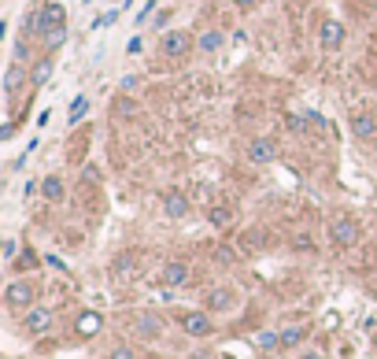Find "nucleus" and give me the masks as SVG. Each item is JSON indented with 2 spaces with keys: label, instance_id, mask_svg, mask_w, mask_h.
I'll return each instance as SVG.
<instances>
[{
  "label": "nucleus",
  "instance_id": "obj_25",
  "mask_svg": "<svg viewBox=\"0 0 377 359\" xmlns=\"http://www.w3.org/2000/svg\"><path fill=\"white\" fill-rule=\"evenodd\" d=\"M233 4H237V8H241V12H252V8H255V4H259V0H233Z\"/></svg>",
  "mask_w": 377,
  "mask_h": 359
},
{
  "label": "nucleus",
  "instance_id": "obj_24",
  "mask_svg": "<svg viewBox=\"0 0 377 359\" xmlns=\"http://www.w3.org/2000/svg\"><path fill=\"white\" fill-rule=\"evenodd\" d=\"M15 252H19V245H15V241H4V260H8V263L15 260Z\"/></svg>",
  "mask_w": 377,
  "mask_h": 359
},
{
  "label": "nucleus",
  "instance_id": "obj_21",
  "mask_svg": "<svg viewBox=\"0 0 377 359\" xmlns=\"http://www.w3.org/2000/svg\"><path fill=\"white\" fill-rule=\"evenodd\" d=\"M15 271H34V267H38V252H30V248H26V252L19 256V263H12Z\"/></svg>",
  "mask_w": 377,
  "mask_h": 359
},
{
  "label": "nucleus",
  "instance_id": "obj_4",
  "mask_svg": "<svg viewBox=\"0 0 377 359\" xmlns=\"http://www.w3.org/2000/svg\"><path fill=\"white\" fill-rule=\"evenodd\" d=\"M4 300H8V308L30 311L34 300H38V285H34V282H12V285L4 289Z\"/></svg>",
  "mask_w": 377,
  "mask_h": 359
},
{
  "label": "nucleus",
  "instance_id": "obj_9",
  "mask_svg": "<svg viewBox=\"0 0 377 359\" xmlns=\"http://www.w3.org/2000/svg\"><path fill=\"white\" fill-rule=\"evenodd\" d=\"M163 215L167 219H185L189 215V197L181 189H167L163 193Z\"/></svg>",
  "mask_w": 377,
  "mask_h": 359
},
{
  "label": "nucleus",
  "instance_id": "obj_16",
  "mask_svg": "<svg viewBox=\"0 0 377 359\" xmlns=\"http://www.w3.org/2000/svg\"><path fill=\"white\" fill-rule=\"evenodd\" d=\"M303 337H307V326H285L281 330V348H296V345H303Z\"/></svg>",
  "mask_w": 377,
  "mask_h": 359
},
{
  "label": "nucleus",
  "instance_id": "obj_14",
  "mask_svg": "<svg viewBox=\"0 0 377 359\" xmlns=\"http://www.w3.org/2000/svg\"><path fill=\"white\" fill-rule=\"evenodd\" d=\"M41 197L49 200V204H60V200L67 197V186H63V178H60V174H49V178L41 182Z\"/></svg>",
  "mask_w": 377,
  "mask_h": 359
},
{
  "label": "nucleus",
  "instance_id": "obj_23",
  "mask_svg": "<svg viewBox=\"0 0 377 359\" xmlns=\"http://www.w3.org/2000/svg\"><path fill=\"white\" fill-rule=\"evenodd\" d=\"M112 359H133V352H130L126 345H115V348H112Z\"/></svg>",
  "mask_w": 377,
  "mask_h": 359
},
{
  "label": "nucleus",
  "instance_id": "obj_8",
  "mask_svg": "<svg viewBox=\"0 0 377 359\" xmlns=\"http://www.w3.org/2000/svg\"><path fill=\"white\" fill-rule=\"evenodd\" d=\"M133 334L144 337V341H159V334H163V319L152 315V311H141V315L133 319Z\"/></svg>",
  "mask_w": 377,
  "mask_h": 359
},
{
  "label": "nucleus",
  "instance_id": "obj_19",
  "mask_svg": "<svg viewBox=\"0 0 377 359\" xmlns=\"http://www.w3.org/2000/svg\"><path fill=\"white\" fill-rule=\"evenodd\" d=\"M86 112H89V97L81 93V97L75 100V104H70V115H67V123H81V115H86Z\"/></svg>",
  "mask_w": 377,
  "mask_h": 359
},
{
  "label": "nucleus",
  "instance_id": "obj_11",
  "mask_svg": "<svg viewBox=\"0 0 377 359\" xmlns=\"http://www.w3.org/2000/svg\"><path fill=\"white\" fill-rule=\"evenodd\" d=\"M352 137L355 141H377V119L374 115H352Z\"/></svg>",
  "mask_w": 377,
  "mask_h": 359
},
{
  "label": "nucleus",
  "instance_id": "obj_12",
  "mask_svg": "<svg viewBox=\"0 0 377 359\" xmlns=\"http://www.w3.org/2000/svg\"><path fill=\"white\" fill-rule=\"evenodd\" d=\"M159 278H163V285H170V289H174V285H185L189 282V263L185 260H170L167 267H163Z\"/></svg>",
  "mask_w": 377,
  "mask_h": 359
},
{
  "label": "nucleus",
  "instance_id": "obj_13",
  "mask_svg": "<svg viewBox=\"0 0 377 359\" xmlns=\"http://www.w3.org/2000/svg\"><path fill=\"white\" fill-rule=\"evenodd\" d=\"M75 330L81 337H96L100 330H104V315H100V311H81L78 322H75Z\"/></svg>",
  "mask_w": 377,
  "mask_h": 359
},
{
  "label": "nucleus",
  "instance_id": "obj_3",
  "mask_svg": "<svg viewBox=\"0 0 377 359\" xmlns=\"http://www.w3.org/2000/svg\"><path fill=\"white\" fill-rule=\"evenodd\" d=\"M359 234H363V230H359V223L352 215H337L333 223H329V241L337 248H352L359 241Z\"/></svg>",
  "mask_w": 377,
  "mask_h": 359
},
{
  "label": "nucleus",
  "instance_id": "obj_17",
  "mask_svg": "<svg viewBox=\"0 0 377 359\" xmlns=\"http://www.w3.org/2000/svg\"><path fill=\"white\" fill-rule=\"evenodd\" d=\"M255 345H259L263 352H274V348H281V334L278 330H263V334L255 337Z\"/></svg>",
  "mask_w": 377,
  "mask_h": 359
},
{
  "label": "nucleus",
  "instance_id": "obj_2",
  "mask_svg": "<svg viewBox=\"0 0 377 359\" xmlns=\"http://www.w3.org/2000/svg\"><path fill=\"white\" fill-rule=\"evenodd\" d=\"M178 326L181 334L189 337H211L215 334V322H211V311L200 308V311H178Z\"/></svg>",
  "mask_w": 377,
  "mask_h": 359
},
{
  "label": "nucleus",
  "instance_id": "obj_22",
  "mask_svg": "<svg viewBox=\"0 0 377 359\" xmlns=\"http://www.w3.org/2000/svg\"><path fill=\"white\" fill-rule=\"evenodd\" d=\"M19 82H23V67H12V71H8V93H15Z\"/></svg>",
  "mask_w": 377,
  "mask_h": 359
},
{
  "label": "nucleus",
  "instance_id": "obj_15",
  "mask_svg": "<svg viewBox=\"0 0 377 359\" xmlns=\"http://www.w3.org/2000/svg\"><path fill=\"white\" fill-rule=\"evenodd\" d=\"M248 160H252V163H270V160H274V141L255 137V141L248 145Z\"/></svg>",
  "mask_w": 377,
  "mask_h": 359
},
{
  "label": "nucleus",
  "instance_id": "obj_6",
  "mask_svg": "<svg viewBox=\"0 0 377 359\" xmlns=\"http://www.w3.org/2000/svg\"><path fill=\"white\" fill-rule=\"evenodd\" d=\"M163 56L167 60H185L189 56V49H192V38H189V30H170V34H163Z\"/></svg>",
  "mask_w": 377,
  "mask_h": 359
},
{
  "label": "nucleus",
  "instance_id": "obj_18",
  "mask_svg": "<svg viewBox=\"0 0 377 359\" xmlns=\"http://www.w3.org/2000/svg\"><path fill=\"white\" fill-rule=\"evenodd\" d=\"M196 45H200V52H218V49H222V34H218V30H207Z\"/></svg>",
  "mask_w": 377,
  "mask_h": 359
},
{
  "label": "nucleus",
  "instance_id": "obj_1",
  "mask_svg": "<svg viewBox=\"0 0 377 359\" xmlns=\"http://www.w3.org/2000/svg\"><path fill=\"white\" fill-rule=\"evenodd\" d=\"M41 38L49 41V45H56V41H63V30H67V8L60 4V0H44L41 4Z\"/></svg>",
  "mask_w": 377,
  "mask_h": 359
},
{
  "label": "nucleus",
  "instance_id": "obj_26",
  "mask_svg": "<svg viewBox=\"0 0 377 359\" xmlns=\"http://www.w3.org/2000/svg\"><path fill=\"white\" fill-rule=\"evenodd\" d=\"M370 293H374V297H377V282H374V289H370Z\"/></svg>",
  "mask_w": 377,
  "mask_h": 359
},
{
  "label": "nucleus",
  "instance_id": "obj_10",
  "mask_svg": "<svg viewBox=\"0 0 377 359\" xmlns=\"http://www.w3.org/2000/svg\"><path fill=\"white\" fill-rule=\"evenodd\" d=\"M318 45L326 52L340 49V45H344V26H340L337 19H326V23H322V30H318Z\"/></svg>",
  "mask_w": 377,
  "mask_h": 359
},
{
  "label": "nucleus",
  "instance_id": "obj_7",
  "mask_svg": "<svg viewBox=\"0 0 377 359\" xmlns=\"http://www.w3.org/2000/svg\"><path fill=\"white\" fill-rule=\"evenodd\" d=\"M204 308L211 315H226V311L237 308V289H229V285H218V289H211L204 297Z\"/></svg>",
  "mask_w": 377,
  "mask_h": 359
},
{
  "label": "nucleus",
  "instance_id": "obj_20",
  "mask_svg": "<svg viewBox=\"0 0 377 359\" xmlns=\"http://www.w3.org/2000/svg\"><path fill=\"white\" fill-rule=\"evenodd\" d=\"M133 274V256H118L115 260V278H130Z\"/></svg>",
  "mask_w": 377,
  "mask_h": 359
},
{
  "label": "nucleus",
  "instance_id": "obj_5",
  "mask_svg": "<svg viewBox=\"0 0 377 359\" xmlns=\"http://www.w3.org/2000/svg\"><path fill=\"white\" fill-rule=\"evenodd\" d=\"M52 322H56V315H52L49 308H38V304H34V308L23 315V334H30V337L49 334V330H52Z\"/></svg>",
  "mask_w": 377,
  "mask_h": 359
}]
</instances>
